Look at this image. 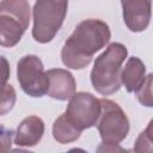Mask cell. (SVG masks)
Here are the masks:
<instances>
[{"label": "cell", "instance_id": "12", "mask_svg": "<svg viewBox=\"0 0 153 153\" xmlns=\"http://www.w3.org/2000/svg\"><path fill=\"white\" fill-rule=\"evenodd\" d=\"M81 130L75 128L63 115L57 117L53 124V136L60 143H69L79 139Z\"/></svg>", "mask_w": 153, "mask_h": 153}, {"label": "cell", "instance_id": "6", "mask_svg": "<svg viewBox=\"0 0 153 153\" xmlns=\"http://www.w3.org/2000/svg\"><path fill=\"white\" fill-rule=\"evenodd\" d=\"M17 75L20 87L26 94L31 97H42L47 93L49 78L38 56H23L17 63Z\"/></svg>", "mask_w": 153, "mask_h": 153}, {"label": "cell", "instance_id": "10", "mask_svg": "<svg viewBox=\"0 0 153 153\" xmlns=\"http://www.w3.org/2000/svg\"><path fill=\"white\" fill-rule=\"evenodd\" d=\"M44 134V123L38 116H29L24 118L17 128L14 142L22 147H31L37 145Z\"/></svg>", "mask_w": 153, "mask_h": 153}, {"label": "cell", "instance_id": "13", "mask_svg": "<svg viewBox=\"0 0 153 153\" xmlns=\"http://www.w3.org/2000/svg\"><path fill=\"white\" fill-rule=\"evenodd\" d=\"M135 92L139 102L142 105L148 108L152 106V74L146 75L145 80L141 82V85L136 88Z\"/></svg>", "mask_w": 153, "mask_h": 153}, {"label": "cell", "instance_id": "5", "mask_svg": "<svg viewBox=\"0 0 153 153\" xmlns=\"http://www.w3.org/2000/svg\"><path fill=\"white\" fill-rule=\"evenodd\" d=\"M100 100V115L97 121L98 131L104 145H118L129 131V121L122 108L110 100Z\"/></svg>", "mask_w": 153, "mask_h": 153}, {"label": "cell", "instance_id": "3", "mask_svg": "<svg viewBox=\"0 0 153 153\" xmlns=\"http://www.w3.org/2000/svg\"><path fill=\"white\" fill-rule=\"evenodd\" d=\"M30 23L27 0H2L0 2V45L14 47Z\"/></svg>", "mask_w": 153, "mask_h": 153}, {"label": "cell", "instance_id": "4", "mask_svg": "<svg viewBox=\"0 0 153 153\" xmlns=\"http://www.w3.org/2000/svg\"><path fill=\"white\" fill-rule=\"evenodd\" d=\"M68 7V0H36L32 16V37L39 43L50 42L60 30Z\"/></svg>", "mask_w": 153, "mask_h": 153}, {"label": "cell", "instance_id": "15", "mask_svg": "<svg viewBox=\"0 0 153 153\" xmlns=\"http://www.w3.org/2000/svg\"><path fill=\"white\" fill-rule=\"evenodd\" d=\"M10 78V65L4 56H0V98L5 96L13 86L7 84Z\"/></svg>", "mask_w": 153, "mask_h": 153}, {"label": "cell", "instance_id": "1", "mask_svg": "<svg viewBox=\"0 0 153 153\" xmlns=\"http://www.w3.org/2000/svg\"><path fill=\"white\" fill-rule=\"evenodd\" d=\"M108 24L99 19H86L79 23L65 42L61 50L63 65L72 69H82L110 39Z\"/></svg>", "mask_w": 153, "mask_h": 153}, {"label": "cell", "instance_id": "7", "mask_svg": "<svg viewBox=\"0 0 153 153\" xmlns=\"http://www.w3.org/2000/svg\"><path fill=\"white\" fill-rule=\"evenodd\" d=\"M100 115V100L88 92H78L69 98L65 116L79 130L97 124Z\"/></svg>", "mask_w": 153, "mask_h": 153}, {"label": "cell", "instance_id": "11", "mask_svg": "<svg viewBox=\"0 0 153 153\" xmlns=\"http://www.w3.org/2000/svg\"><path fill=\"white\" fill-rule=\"evenodd\" d=\"M146 78V67L139 57H130L121 71V84L128 92H135Z\"/></svg>", "mask_w": 153, "mask_h": 153}, {"label": "cell", "instance_id": "14", "mask_svg": "<svg viewBox=\"0 0 153 153\" xmlns=\"http://www.w3.org/2000/svg\"><path fill=\"white\" fill-rule=\"evenodd\" d=\"M152 148L153 146H152V121H151L146 130H143L139 135L135 142L134 151L135 152H149L152 151Z\"/></svg>", "mask_w": 153, "mask_h": 153}, {"label": "cell", "instance_id": "16", "mask_svg": "<svg viewBox=\"0 0 153 153\" xmlns=\"http://www.w3.org/2000/svg\"><path fill=\"white\" fill-rule=\"evenodd\" d=\"M12 135H13V131L11 129L0 124V153L8 152L11 149Z\"/></svg>", "mask_w": 153, "mask_h": 153}, {"label": "cell", "instance_id": "9", "mask_svg": "<svg viewBox=\"0 0 153 153\" xmlns=\"http://www.w3.org/2000/svg\"><path fill=\"white\" fill-rule=\"evenodd\" d=\"M49 78L48 96L59 100H67L75 93V80L73 75L62 68L49 69L47 72Z\"/></svg>", "mask_w": 153, "mask_h": 153}, {"label": "cell", "instance_id": "8", "mask_svg": "<svg viewBox=\"0 0 153 153\" xmlns=\"http://www.w3.org/2000/svg\"><path fill=\"white\" fill-rule=\"evenodd\" d=\"M121 4L127 27L133 32L146 30L151 20V0H121Z\"/></svg>", "mask_w": 153, "mask_h": 153}, {"label": "cell", "instance_id": "2", "mask_svg": "<svg viewBox=\"0 0 153 153\" xmlns=\"http://www.w3.org/2000/svg\"><path fill=\"white\" fill-rule=\"evenodd\" d=\"M127 48L111 43L97 59L91 71V82L97 92L108 96L121 87V66L127 57Z\"/></svg>", "mask_w": 153, "mask_h": 153}]
</instances>
